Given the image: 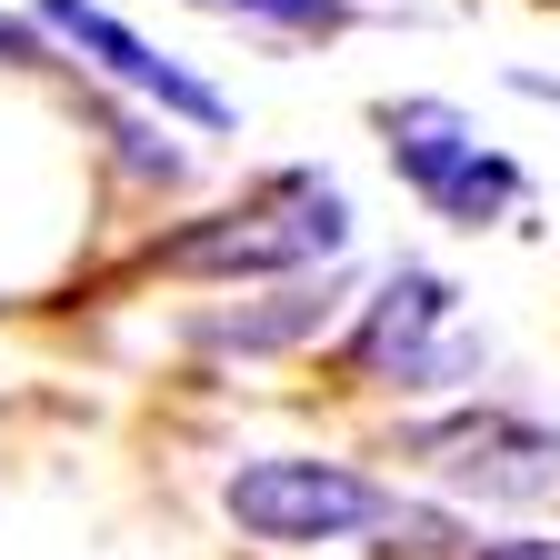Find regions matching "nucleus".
Here are the masks:
<instances>
[{"label":"nucleus","mask_w":560,"mask_h":560,"mask_svg":"<svg viewBox=\"0 0 560 560\" xmlns=\"http://www.w3.org/2000/svg\"><path fill=\"white\" fill-rule=\"evenodd\" d=\"M350 250V200L330 171H270L241 210L200 221L161 250V270L180 280H250V270H311V260H340Z\"/></svg>","instance_id":"1"},{"label":"nucleus","mask_w":560,"mask_h":560,"mask_svg":"<svg viewBox=\"0 0 560 560\" xmlns=\"http://www.w3.org/2000/svg\"><path fill=\"white\" fill-rule=\"evenodd\" d=\"M400 490L371 480V470H350V460H311V451H260L221 480V511L241 540L260 550H330V540H361L390 521Z\"/></svg>","instance_id":"2"},{"label":"nucleus","mask_w":560,"mask_h":560,"mask_svg":"<svg viewBox=\"0 0 560 560\" xmlns=\"http://www.w3.org/2000/svg\"><path fill=\"white\" fill-rule=\"evenodd\" d=\"M381 140H390L400 190L451 231H490V221H511L530 200V171L511 151H480L460 101H381Z\"/></svg>","instance_id":"3"},{"label":"nucleus","mask_w":560,"mask_h":560,"mask_svg":"<svg viewBox=\"0 0 560 560\" xmlns=\"http://www.w3.org/2000/svg\"><path fill=\"white\" fill-rule=\"evenodd\" d=\"M400 460H420L441 490H470V501H560V420L540 410H451V420H410L390 441Z\"/></svg>","instance_id":"4"},{"label":"nucleus","mask_w":560,"mask_h":560,"mask_svg":"<svg viewBox=\"0 0 560 560\" xmlns=\"http://www.w3.org/2000/svg\"><path fill=\"white\" fill-rule=\"evenodd\" d=\"M40 40H60V50H81L101 81H120V91H140V101H161L171 120H190V130H231V101L200 81V70H180L171 50H151L130 21H110L101 0H40Z\"/></svg>","instance_id":"5"},{"label":"nucleus","mask_w":560,"mask_h":560,"mask_svg":"<svg viewBox=\"0 0 560 560\" xmlns=\"http://www.w3.org/2000/svg\"><path fill=\"white\" fill-rule=\"evenodd\" d=\"M451 311H460V291L431 270V260H400V270H381V291H371V311H361V330H350V381H371V390H400V371L431 350L441 330H451Z\"/></svg>","instance_id":"6"},{"label":"nucleus","mask_w":560,"mask_h":560,"mask_svg":"<svg viewBox=\"0 0 560 560\" xmlns=\"http://www.w3.org/2000/svg\"><path fill=\"white\" fill-rule=\"evenodd\" d=\"M330 311H340V280H280L270 301L210 311V320H200V340H210V350H291V340H311Z\"/></svg>","instance_id":"7"},{"label":"nucleus","mask_w":560,"mask_h":560,"mask_svg":"<svg viewBox=\"0 0 560 560\" xmlns=\"http://www.w3.org/2000/svg\"><path fill=\"white\" fill-rule=\"evenodd\" d=\"M190 11H221V21H250V31H280V40H330L361 11L350 0H190Z\"/></svg>","instance_id":"8"},{"label":"nucleus","mask_w":560,"mask_h":560,"mask_svg":"<svg viewBox=\"0 0 560 560\" xmlns=\"http://www.w3.org/2000/svg\"><path fill=\"white\" fill-rule=\"evenodd\" d=\"M120 161H130L140 180H161V190L190 180V151H171V130H161V120H120Z\"/></svg>","instance_id":"9"},{"label":"nucleus","mask_w":560,"mask_h":560,"mask_svg":"<svg viewBox=\"0 0 560 560\" xmlns=\"http://www.w3.org/2000/svg\"><path fill=\"white\" fill-rule=\"evenodd\" d=\"M470 560H560V540L550 530H511V540H480Z\"/></svg>","instance_id":"10"},{"label":"nucleus","mask_w":560,"mask_h":560,"mask_svg":"<svg viewBox=\"0 0 560 560\" xmlns=\"http://www.w3.org/2000/svg\"><path fill=\"white\" fill-rule=\"evenodd\" d=\"M0 60H50L40 21H11V11H0Z\"/></svg>","instance_id":"11"},{"label":"nucleus","mask_w":560,"mask_h":560,"mask_svg":"<svg viewBox=\"0 0 560 560\" xmlns=\"http://www.w3.org/2000/svg\"><path fill=\"white\" fill-rule=\"evenodd\" d=\"M511 91H521V101H560V81H550V70H511Z\"/></svg>","instance_id":"12"}]
</instances>
